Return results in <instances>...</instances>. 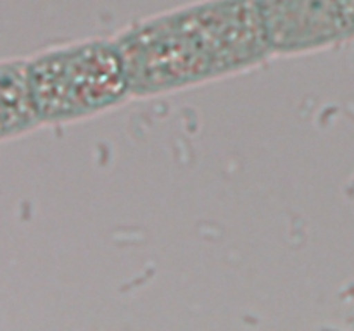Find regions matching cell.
Instances as JSON below:
<instances>
[{
	"instance_id": "1",
	"label": "cell",
	"mask_w": 354,
	"mask_h": 331,
	"mask_svg": "<svg viewBox=\"0 0 354 331\" xmlns=\"http://www.w3.org/2000/svg\"><path fill=\"white\" fill-rule=\"evenodd\" d=\"M131 97H156L227 78L272 57L256 0H196L116 34Z\"/></svg>"
},
{
	"instance_id": "2",
	"label": "cell",
	"mask_w": 354,
	"mask_h": 331,
	"mask_svg": "<svg viewBox=\"0 0 354 331\" xmlns=\"http://www.w3.org/2000/svg\"><path fill=\"white\" fill-rule=\"evenodd\" d=\"M40 124H68L106 112L131 97L127 62L116 38L50 47L26 59Z\"/></svg>"
},
{
	"instance_id": "3",
	"label": "cell",
	"mask_w": 354,
	"mask_h": 331,
	"mask_svg": "<svg viewBox=\"0 0 354 331\" xmlns=\"http://www.w3.org/2000/svg\"><path fill=\"white\" fill-rule=\"evenodd\" d=\"M272 55H304L354 41V0H256Z\"/></svg>"
},
{
	"instance_id": "4",
	"label": "cell",
	"mask_w": 354,
	"mask_h": 331,
	"mask_svg": "<svg viewBox=\"0 0 354 331\" xmlns=\"http://www.w3.org/2000/svg\"><path fill=\"white\" fill-rule=\"evenodd\" d=\"M40 126L31 100L26 59L0 61V141Z\"/></svg>"
}]
</instances>
